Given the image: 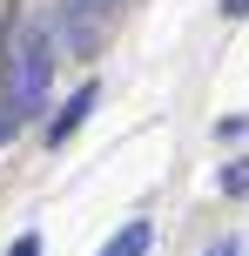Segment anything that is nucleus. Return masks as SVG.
I'll use <instances>...</instances> for the list:
<instances>
[{
  "label": "nucleus",
  "instance_id": "obj_8",
  "mask_svg": "<svg viewBox=\"0 0 249 256\" xmlns=\"http://www.w3.org/2000/svg\"><path fill=\"white\" fill-rule=\"evenodd\" d=\"M209 256H243V250H236V243H216V250H209Z\"/></svg>",
  "mask_w": 249,
  "mask_h": 256
},
{
  "label": "nucleus",
  "instance_id": "obj_4",
  "mask_svg": "<svg viewBox=\"0 0 249 256\" xmlns=\"http://www.w3.org/2000/svg\"><path fill=\"white\" fill-rule=\"evenodd\" d=\"M223 196H249V162H229L223 168Z\"/></svg>",
  "mask_w": 249,
  "mask_h": 256
},
{
  "label": "nucleus",
  "instance_id": "obj_7",
  "mask_svg": "<svg viewBox=\"0 0 249 256\" xmlns=\"http://www.w3.org/2000/svg\"><path fill=\"white\" fill-rule=\"evenodd\" d=\"M223 14H229V20H243V14H249V0H223Z\"/></svg>",
  "mask_w": 249,
  "mask_h": 256
},
{
  "label": "nucleus",
  "instance_id": "obj_2",
  "mask_svg": "<svg viewBox=\"0 0 249 256\" xmlns=\"http://www.w3.org/2000/svg\"><path fill=\"white\" fill-rule=\"evenodd\" d=\"M94 102H101V88H94V81H88V88H74V102H67V108H61V115H54V122H47V142H67V135H74V128H81V122H88V115H94Z\"/></svg>",
  "mask_w": 249,
  "mask_h": 256
},
{
  "label": "nucleus",
  "instance_id": "obj_6",
  "mask_svg": "<svg viewBox=\"0 0 249 256\" xmlns=\"http://www.w3.org/2000/svg\"><path fill=\"white\" fill-rule=\"evenodd\" d=\"M7 256H40V236H34V230H27V236H20V243H13Z\"/></svg>",
  "mask_w": 249,
  "mask_h": 256
},
{
  "label": "nucleus",
  "instance_id": "obj_5",
  "mask_svg": "<svg viewBox=\"0 0 249 256\" xmlns=\"http://www.w3.org/2000/svg\"><path fill=\"white\" fill-rule=\"evenodd\" d=\"M13 128H20V115H13V102H7V94H0V142H7Z\"/></svg>",
  "mask_w": 249,
  "mask_h": 256
},
{
  "label": "nucleus",
  "instance_id": "obj_3",
  "mask_svg": "<svg viewBox=\"0 0 249 256\" xmlns=\"http://www.w3.org/2000/svg\"><path fill=\"white\" fill-rule=\"evenodd\" d=\"M148 243H155V230H148V222H121V236H108L101 256H148Z\"/></svg>",
  "mask_w": 249,
  "mask_h": 256
},
{
  "label": "nucleus",
  "instance_id": "obj_1",
  "mask_svg": "<svg viewBox=\"0 0 249 256\" xmlns=\"http://www.w3.org/2000/svg\"><path fill=\"white\" fill-rule=\"evenodd\" d=\"M47 81H54V34L40 20H27L20 34H13V48H7V102H13V115H40V102H47Z\"/></svg>",
  "mask_w": 249,
  "mask_h": 256
}]
</instances>
